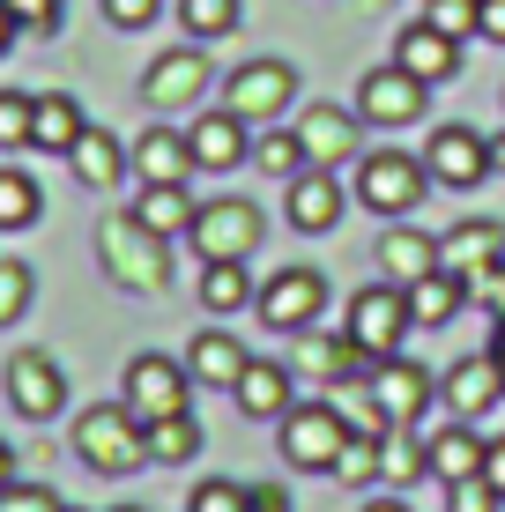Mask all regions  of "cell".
Masks as SVG:
<instances>
[{
	"label": "cell",
	"instance_id": "6",
	"mask_svg": "<svg viewBox=\"0 0 505 512\" xmlns=\"http://www.w3.org/2000/svg\"><path fill=\"white\" fill-rule=\"evenodd\" d=\"M290 104H298L290 60H246V67H231V82H223V112H238L246 127H275Z\"/></svg>",
	"mask_w": 505,
	"mask_h": 512
},
{
	"label": "cell",
	"instance_id": "30",
	"mask_svg": "<svg viewBox=\"0 0 505 512\" xmlns=\"http://www.w3.org/2000/svg\"><path fill=\"white\" fill-rule=\"evenodd\" d=\"M253 297H260V282L246 275V260H201V305L208 312L231 320V312H246Z\"/></svg>",
	"mask_w": 505,
	"mask_h": 512
},
{
	"label": "cell",
	"instance_id": "7",
	"mask_svg": "<svg viewBox=\"0 0 505 512\" xmlns=\"http://www.w3.org/2000/svg\"><path fill=\"white\" fill-rule=\"evenodd\" d=\"M409 290H394V282H372V290L350 297V342L364 349V357H402V334H409Z\"/></svg>",
	"mask_w": 505,
	"mask_h": 512
},
{
	"label": "cell",
	"instance_id": "35",
	"mask_svg": "<svg viewBox=\"0 0 505 512\" xmlns=\"http://www.w3.org/2000/svg\"><path fill=\"white\" fill-rule=\"evenodd\" d=\"M253 164L268 171V179H298V171H305L298 127H260V134H253Z\"/></svg>",
	"mask_w": 505,
	"mask_h": 512
},
{
	"label": "cell",
	"instance_id": "42",
	"mask_svg": "<svg viewBox=\"0 0 505 512\" xmlns=\"http://www.w3.org/2000/svg\"><path fill=\"white\" fill-rule=\"evenodd\" d=\"M505 498L491 490V475H468V483H446V512H498Z\"/></svg>",
	"mask_w": 505,
	"mask_h": 512
},
{
	"label": "cell",
	"instance_id": "16",
	"mask_svg": "<svg viewBox=\"0 0 505 512\" xmlns=\"http://www.w3.org/2000/svg\"><path fill=\"white\" fill-rule=\"evenodd\" d=\"M439 268L461 282H476V275H491V268H505V231L498 223H483V216H468V223H454V231L439 238Z\"/></svg>",
	"mask_w": 505,
	"mask_h": 512
},
{
	"label": "cell",
	"instance_id": "39",
	"mask_svg": "<svg viewBox=\"0 0 505 512\" xmlns=\"http://www.w3.org/2000/svg\"><path fill=\"white\" fill-rule=\"evenodd\" d=\"M30 112H38V97L0 90V149H30Z\"/></svg>",
	"mask_w": 505,
	"mask_h": 512
},
{
	"label": "cell",
	"instance_id": "52",
	"mask_svg": "<svg viewBox=\"0 0 505 512\" xmlns=\"http://www.w3.org/2000/svg\"><path fill=\"white\" fill-rule=\"evenodd\" d=\"M364 512H409L402 498H372V505H364Z\"/></svg>",
	"mask_w": 505,
	"mask_h": 512
},
{
	"label": "cell",
	"instance_id": "54",
	"mask_svg": "<svg viewBox=\"0 0 505 512\" xmlns=\"http://www.w3.org/2000/svg\"><path fill=\"white\" fill-rule=\"evenodd\" d=\"M491 171H505V134H491Z\"/></svg>",
	"mask_w": 505,
	"mask_h": 512
},
{
	"label": "cell",
	"instance_id": "5",
	"mask_svg": "<svg viewBox=\"0 0 505 512\" xmlns=\"http://www.w3.org/2000/svg\"><path fill=\"white\" fill-rule=\"evenodd\" d=\"M260 238H268V216H260L246 193L201 201V208H194V231H186V245H194L201 260H246Z\"/></svg>",
	"mask_w": 505,
	"mask_h": 512
},
{
	"label": "cell",
	"instance_id": "13",
	"mask_svg": "<svg viewBox=\"0 0 505 512\" xmlns=\"http://www.w3.org/2000/svg\"><path fill=\"white\" fill-rule=\"evenodd\" d=\"M186 379H194L186 364L149 357V349H142V357L127 364V379H119V401H127V409L142 416V423H156V416H179V409H186Z\"/></svg>",
	"mask_w": 505,
	"mask_h": 512
},
{
	"label": "cell",
	"instance_id": "43",
	"mask_svg": "<svg viewBox=\"0 0 505 512\" xmlns=\"http://www.w3.org/2000/svg\"><path fill=\"white\" fill-rule=\"evenodd\" d=\"M0 512H60L45 483H0Z\"/></svg>",
	"mask_w": 505,
	"mask_h": 512
},
{
	"label": "cell",
	"instance_id": "27",
	"mask_svg": "<svg viewBox=\"0 0 505 512\" xmlns=\"http://www.w3.org/2000/svg\"><path fill=\"white\" fill-rule=\"evenodd\" d=\"M372 364L379 357H364L350 334H320V342L305 349V372L320 379V386H357V379H372Z\"/></svg>",
	"mask_w": 505,
	"mask_h": 512
},
{
	"label": "cell",
	"instance_id": "20",
	"mask_svg": "<svg viewBox=\"0 0 505 512\" xmlns=\"http://www.w3.org/2000/svg\"><path fill=\"white\" fill-rule=\"evenodd\" d=\"M186 141H194V164L201 171H238L253 156V127L238 112H201L194 127H186Z\"/></svg>",
	"mask_w": 505,
	"mask_h": 512
},
{
	"label": "cell",
	"instance_id": "51",
	"mask_svg": "<svg viewBox=\"0 0 505 512\" xmlns=\"http://www.w3.org/2000/svg\"><path fill=\"white\" fill-rule=\"evenodd\" d=\"M0 483H15V453H8V438H0Z\"/></svg>",
	"mask_w": 505,
	"mask_h": 512
},
{
	"label": "cell",
	"instance_id": "40",
	"mask_svg": "<svg viewBox=\"0 0 505 512\" xmlns=\"http://www.w3.org/2000/svg\"><path fill=\"white\" fill-rule=\"evenodd\" d=\"M476 8L483 0H424V23L446 30V38H476Z\"/></svg>",
	"mask_w": 505,
	"mask_h": 512
},
{
	"label": "cell",
	"instance_id": "44",
	"mask_svg": "<svg viewBox=\"0 0 505 512\" xmlns=\"http://www.w3.org/2000/svg\"><path fill=\"white\" fill-rule=\"evenodd\" d=\"M156 8H164V0H104V23L112 30H149Z\"/></svg>",
	"mask_w": 505,
	"mask_h": 512
},
{
	"label": "cell",
	"instance_id": "8",
	"mask_svg": "<svg viewBox=\"0 0 505 512\" xmlns=\"http://www.w3.org/2000/svg\"><path fill=\"white\" fill-rule=\"evenodd\" d=\"M320 305H327V275L320 268H275L260 282V297H253L260 327H275V334H305L320 320Z\"/></svg>",
	"mask_w": 505,
	"mask_h": 512
},
{
	"label": "cell",
	"instance_id": "32",
	"mask_svg": "<svg viewBox=\"0 0 505 512\" xmlns=\"http://www.w3.org/2000/svg\"><path fill=\"white\" fill-rule=\"evenodd\" d=\"M149 431V461H164V468H179V461H194L201 453V416H156V423H142Z\"/></svg>",
	"mask_w": 505,
	"mask_h": 512
},
{
	"label": "cell",
	"instance_id": "50",
	"mask_svg": "<svg viewBox=\"0 0 505 512\" xmlns=\"http://www.w3.org/2000/svg\"><path fill=\"white\" fill-rule=\"evenodd\" d=\"M15 30H23V23H15V15H8V0H0V52L15 45Z\"/></svg>",
	"mask_w": 505,
	"mask_h": 512
},
{
	"label": "cell",
	"instance_id": "11",
	"mask_svg": "<svg viewBox=\"0 0 505 512\" xmlns=\"http://www.w3.org/2000/svg\"><path fill=\"white\" fill-rule=\"evenodd\" d=\"M357 119L364 127H409V119H424V82H416L402 60H379L372 75L357 82Z\"/></svg>",
	"mask_w": 505,
	"mask_h": 512
},
{
	"label": "cell",
	"instance_id": "31",
	"mask_svg": "<svg viewBox=\"0 0 505 512\" xmlns=\"http://www.w3.org/2000/svg\"><path fill=\"white\" fill-rule=\"evenodd\" d=\"M461 282L454 275H446V268H431L424 282H409V320L416 327H439V320H454V312H461Z\"/></svg>",
	"mask_w": 505,
	"mask_h": 512
},
{
	"label": "cell",
	"instance_id": "26",
	"mask_svg": "<svg viewBox=\"0 0 505 512\" xmlns=\"http://www.w3.org/2000/svg\"><path fill=\"white\" fill-rule=\"evenodd\" d=\"M67 164H75V179L90 186V193L127 179V149H119V134H104V127H82V141L67 149Z\"/></svg>",
	"mask_w": 505,
	"mask_h": 512
},
{
	"label": "cell",
	"instance_id": "41",
	"mask_svg": "<svg viewBox=\"0 0 505 512\" xmlns=\"http://www.w3.org/2000/svg\"><path fill=\"white\" fill-rule=\"evenodd\" d=\"M186 512H246V483H223V475H201Z\"/></svg>",
	"mask_w": 505,
	"mask_h": 512
},
{
	"label": "cell",
	"instance_id": "34",
	"mask_svg": "<svg viewBox=\"0 0 505 512\" xmlns=\"http://www.w3.org/2000/svg\"><path fill=\"white\" fill-rule=\"evenodd\" d=\"M45 216V193L30 171H15V164H0V231H30V223Z\"/></svg>",
	"mask_w": 505,
	"mask_h": 512
},
{
	"label": "cell",
	"instance_id": "21",
	"mask_svg": "<svg viewBox=\"0 0 505 512\" xmlns=\"http://www.w3.org/2000/svg\"><path fill=\"white\" fill-rule=\"evenodd\" d=\"M431 268H439V238L416 231V223L402 216L387 238H379V282H394V290H409V282H424Z\"/></svg>",
	"mask_w": 505,
	"mask_h": 512
},
{
	"label": "cell",
	"instance_id": "48",
	"mask_svg": "<svg viewBox=\"0 0 505 512\" xmlns=\"http://www.w3.org/2000/svg\"><path fill=\"white\" fill-rule=\"evenodd\" d=\"M476 38L505 45V0H483V8H476Z\"/></svg>",
	"mask_w": 505,
	"mask_h": 512
},
{
	"label": "cell",
	"instance_id": "49",
	"mask_svg": "<svg viewBox=\"0 0 505 512\" xmlns=\"http://www.w3.org/2000/svg\"><path fill=\"white\" fill-rule=\"evenodd\" d=\"M483 475H491V490L505 498V438H491V461H483Z\"/></svg>",
	"mask_w": 505,
	"mask_h": 512
},
{
	"label": "cell",
	"instance_id": "2",
	"mask_svg": "<svg viewBox=\"0 0 505 512\" xmlns=\"http://www.w3.org/2000/svg\"><path fill=\"white\" fill-rule=\"evenodd\" d=\"M75 461L97 475H134L149 461V431L127 401H97V409L75 416Z\"/></svg>",
	"mask_w": 505,
	"mask_h": 512
},
{
	"label": "cell",
	"instance_id": "37",
	"mask_svg": "<svg viewBox=\"0 0 505 512\" xmlns=\"http://www.w3.org/2000/svg\"><path fill=\"white\" fill-rule=\"evenodd\" d=\"M379 446H387V431H357V423H350V446H342V461L335 468H327V475H335V483H379Z\"/></svg>",
	"mask_w": 505,
	"mask_h": 512
},
{
	"label": "cell",
	"instance_id": "28",
	"mask_svg": "<svg viewBox=\"0 0 505 512\" xmlns=\"http://www.w3.org/2000/svg\"><path fill=\"white\" fill-rule=\"evenodd\" d=\"M82 127H90V119H82V104H75V97H60V90H45V97H38V112H30V149L67 156V149L82 141Z\"/></svg>",
	"mask_w": 505,
	"mask_h": 512
},
{
	"label": "cell",
	"instance_id": "55",
	"mask_svg": "<svg viewBox=\"0 0 505 512\" xmlns=\"http://www.w3.org/2000/svg\"><path fill=\"white\" fill-rule=\"evenodd\" d=\"M112 512H142V505H112Z\"/></svg>",
	"mask_w": 505,
	"mask_h": 512
},
{
	"label": "cell",
	"instance_id": "29",
	"mask_svg": "<svg viewBox=\"0 0 505 512\" xmlns=\"http://www.w3.org/2000/svg\"><path fill=\"white\" fill-rule=\"evenodd\" d=\"M194 193L186 186H142L134 193V216H142V231H156V238H186L194 231Z\"/></svg>",
	"mask_w": 505,
	"mask_h": 512
},
{
	"label": "cell",
	"instance_id": "14",
	"mask_svg": "<svg viewBox=\"0 0 505 512\" xmlns=\"http://www.w3.org/2000/svg\"><path fill=\"white\" fill-rule=\"evenodd\" d=\"M290 127H298L305 164H320V171H350L357 164V127H364L357 112H342V104H305Z\"/></svg>",
	"mask_w": 505,
	"mask_h": 512
},
{
	"label": "cell",
	"instance_id": "46",
	"mask_svg": "<svg viewBox=\"0 0 505 512\" xmlns=\"http://www.w3.org/2000/svg\"><path fill=\"white\" fill-rule=\"evenodd\" d=\"M468 297H476V305L491 312V320H505V268H491V275H476V282H468Z\"/></svg>",
	"mask_w": 505,
	"mask_h": 512
},
{
	"label": "cell",
	"instance_id": "4",
	"mask_svg": "<svg viewBox=\"0 0 505 512\" xmlns=\"http://www.w3.org/2000/svg\"><path fill=\"white\" fill-rule=\"evenodd\" d=\"M283 431V461L290 468H335L342 446H350V409H335V401H290V416L275 423Z\"/></svg>",
	"mask_w": 505,
	"mask_h": 512
},
{
	"label": "cell",
	"instance_id": "17",
	"mask_svg": "<svg viewBox=\"0 0 505 512\" xmlns=\"http://www.w3.org/2000/svg\"><path fill=\"white\" fill-rule=\"evenodd\" d=\"M283 208H290V223H298L305 238H327V231L342 223V208H350V193H342V179H335V171L305 164L298 179H290V201H283Z\"/></svg>",
	"mask_w": 505,
	"mask_h": 512
},
{
	"label": "cell",
	"instance_id": "22",
	"mask_svg": "<svg viewBox=\"0 0 505 512\" xmlns=\"http://www.w3.org/2000/svg\"><path fill=\"white\" fill-rule=\"evenodd\" d=\"M439 394H446V409H454V416H483V409H498V394H505L498 357H491V349H483V357H461L454 372L439 379Z\"/></svg>",
	"mask_w": 505,
	"mask_h": 512
},
{
	"label": "cell",
	"instance_id": "18",
	"mask_svg": "<svg viewBox=\"0 0 505 512\" xmlns=\"http://www.w3.org/2000/svg\"><path fill=\"white\" fill-rule=\"evenodd\" d=\"M134 171H142V186H186L194 179V141H186V127H142V141H134Z\"/></svg>",
	"mask_w": 505,
	"mask_h": 512
},
{
	"label": "cell",
	"instance_id": "12",
	"mask_svg": "<svg viewBox=\"0 0 505 512\" xmlns=\"http://www.w3.org/2000/svg\"><path fill=\"white\" fill-rule=\"evenodd\" d=\"M424 171H431V186H483L491 179V134H476V127H439L424 141Z\"/></svg>",
	"mask_w": 505,
	"mask_h": 512
},
{
	"label": "cell",
	"instance_id": "25",
	"mask_svg": "<svg viewBox=\"0 0 505 512\" xmlns=\"http://www.w3.org/2000/svg\"><path fill=\"white\" fill-rule=\"evenodd\" d=\"M246 342L238 334H223V327H208V334H194L186 342V372H194L201 386H238V372H246Z\"/></svg>",
	"mask_w": 505,
	"mask_h": 512
},
{
	"label": "cell",
	"instance_id": "36",
	"mask_svg": "<svg viewBox=\"0 0 505 512\" xmlns=\"http://www.w3.org/2000/svg\"><path fill=\"white\" fill-rule=\"evenodd\" d=\"M379 475H387V483H431V453H424V438L387 431V446H379Z\"/></svg>",
	"mask_w": 505,
	"mask_h": 512
},
{
	"label": "cell",
	"instance_id": "23",
	"mask_svg": "<svg viewBox=\"0 0 505 512\" xmlns=\"http://www.w3.org/2000/svg\"><path fill=\"white\" fill-rule=\"evenodd\" d=\"M431 453V483H468V475H483V461H491V438H476L468 423H446V431L424 438Z\"/></svg>",
	"mask_w": 505,
	"mask_h": 512
},
{
	"label": "cell",
	"instance_id": "33",
	"mask_svg": "<svg viewBox=\"0 0 505 512\" xmlns=\"http://www.w3.org/2000/svg\"><path fill=\"white\" fill-rule=\"evenodd\" d=\"M179 23H186L194 45H216V38H231V30L246 23V0H179Z\"/></svg>",
	"mask_w": 505,
	"mask_h": 512
},
{
	"label": "cell",
	"instance_id": "19",
	"mask_svg": "<svg viewBox=\"0 0 505 512\" xmlns=\"http://www.w3.org/2000/svg\"><path fill=\"white\" fill-rule=\"evenodd\" d=\"M394 60H402L409 75L431 90V82H454V75H461V38H446V30H431L424 15H416L402 38H394Z\"/></svg>",
	"mask_w": 505,
	"mask_h": 512
},
{
	"label": "cell",
	"instance_id": "38",
	"mask_svg": "<svg viewBox=\"0 0 505 512\" xmlns=\"http://www.w3.org/2000/svg\"><path fill=\"white\" fill-rule=\"evenodd\" d=\"M30 305H38V275L23 260H0V327H15Z\"/></svg>",
	"mask_w": 505,
	"mask_h": 512
},
{
	"label": "cell",
	"instance_id": "24",
	"mask_svg": "<svg viewBox=\"0 0 505 512\" xmlns=\"http://www.w3.org/2000/svg\"><path fill=\"white\" fill-rule=\"evenodd\" d=\"M231 394H238V409H246L253 423H283L290 416V372H283V364H268V357H253L246 372H238Z\"/></svg>",
	"mask_w": 505,
	"mask_h": 512
},
{
	"label": "cell",
	"instance_id": "1",
	"mask_svg": "<svg viewBox=\"0 0 505 512\" xmlns=\"http://www.w3.org/2000/svg\"><path fill=\"white\" fill-rule=\"evenodd\" d=\"M97 253H104V275H112L119 290L156 297V290L171 282V238L142 231V216H134V208H119V216L97 223Z\"/></svg>",
	"mask_w": 505,
	"mask_h": 512
},
{
	"label": "cell",
	"instance_id": "45",
	"mask_svg": "<svg viewBox=\"0 0 505 512\" xmlns=\"http://www.w3.org/2000/svg\"><path fill=\"white\" fill-rule=\"evenodd\" d=\"M8 15L30 30V38H45V30L60 23V0H8Z\"/></svg>",
	"mask_w": 505,
	"mask_h": 512
},
{
	"label": "cell",
	"instance_id": "47",
	"mask_svg": "<svg viewBox=\"0 0 505 512\" xmlns=\"http://www.w3.org/2000/svg\"><path fill=\"white\" fill-rule=\"evenodd\" d=\"M246 512H290V490L283 483H246Z\"/></svg>",
	"mask_w": 505,
	"mask_h": 512
},
{
	"label": "cell",
	"instance_id": "3",
	"mask_svg": "<svg viewBox=\"0 0 505 512\" xmlns=\"http://www.w3.org/2000/svg\"><path fill=\"white\" fill-rule=\"evenodd\" d=\"M350 193L372 208V216L402 223V216H416V201L431 193V171H424V156H409V149H372V156H357V186Z\"/></svg>",
	"mask_w": 505,
	"mask_h": 512
},
{
	"label": "cell",
	"instance_id": "9",
	"mask_svg": "<svg viewBox=\"0 0 505 512\" xmlns=\"http://www.w3.org/2000/svg\"><path fill=\"white\" fill-rule=\"evenodd\" d=\"M201 90H208V52L194 38L156 52V60L142 67V104H149V112H194Z\"/></svg>",
	"mask_w": 505,
	"mask_h": 512
},
{
	"label": "cell",
	"instance_id": "53",
	"mask_svg": "<svg viewBox=\"0 0 505 512\" xmlns=\"http://www.w3.org/2000/svg\"><path fill=\"white\" fill-rule=\"evenodd\" d=\"M491 357H498V372H505V320H498V334H491Z\"/></svg>",
	"mask_w": 505,
	"mask_h": 512
},
{
	"label": "cell",
	"instance_id": "56",
	"mask_svg": "<svg viewBox=\"0 0 505 512\" xmlns=\"http://www.w3.org/2000/svg\"><path fill=\"white\" fill-rule=\"evenodd\" d=\"M60 512H75V505H60Z\"/></svg>",
	"mask_w": 505,
	"mask_h": 512
},
{
	"label": "cell",
	"instance_id": "10",
	"mask_svg": "<svg viewBox=\"0 0 505 512\" xmlns=\"http://www.w3.org/2000/svg\"><path fill=\"white\" fill-rule=\"evenodd\" d=\"M364 394H372V409L387 416L394 431H409V423L431 409L439 379H431L424 364H409V357H379V364H372V379H364Z\"/></svg>",
	"mask_w": 505,
	"mask_h": 512
},
{
	"label": "cell",
	"instance_id": "15",
	"mask_svg": "<svg viewBox=\"0 0 505 512\" xmlns=\"http://www.w3.org/2000/svg\"><path fill=\"white\" fill-rule=\"evenodd\" d=\"M0 386H8L15 416H30V423H45V416L67 409V379H60V364H52L45 349H15L8 372H0Z\"/></svg>",
	"mask_w": 505,
	"mask_h": 512
}]
</instances>
